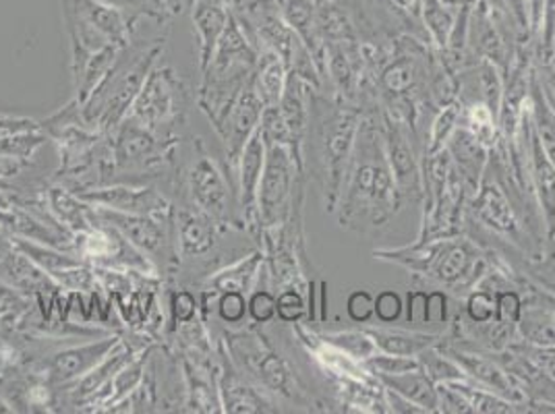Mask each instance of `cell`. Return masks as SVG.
<instances>
[{
  "label": "cell",
  "instance_id": "cell-1",
  "mask_svg": "<svg viewBox=\"0 0 555 414\" xmlns=\"http://www.w3.org/2000/svg\"><path fill=\"white\" fill-rule=\"evenodd\" d=\"M402 207L384 143L379 108H367L361 118L348 160L336 216L343 229L371 236L384 231Z\"/></svg>",
  "mask_w": 555,
  "mask_h": 414
},
{
  "label": "cell",
  "instance_id": "cell-2",
  "mask_svg": "<svg viewBox=\"0 0 555 414\" xmlns=\"http://www.w3.org/2000/svg\"><path fill=\"white\" fill-rule=\"evenodd\" d=\"M365 108L324 90L309 92V122L305 138V164L313 161L322 184L324 206L336 211L348 160L359 133Z\"/></svg>",
  "mask_w": 555,
  "mask_h": 414
},
{
  "label": "cell",
  "instance_id": "cell-3",
  "mask_svg": "<svg viewBox=\"0 0 555 414\" xmlns=\"http://www.w3.org/2000/svg\"><path fill=\"white\" fill-rule=\"evenodd\" d=\"M375 259L404 268L416 282L456 297L468 295L491 268V254L470 236H440L416 241L413 247L375 251Z\"/></svg>",
  "mask_w": 555,
  "mask_h": 414
},
{
  "label": "cell",
  "instance_id": "cell-4",
  "mask_svg": "<svg viewBox=\"0 0 555 414\" xmlns=\"http://www.w3.org/2000/svg\"><path fill=\"white\" fill-rule=\"evenodd\" d=\"M222 346L229 352L234 367L245 373L254 384L268 391L278 404L291 411H320L324 406L311 396L295 363L278 350L270 336L257 327L227 332Z\"/></svg>",
  "mask_w": 555,
  "mask_h": 414
},
{
  "label": "cell",
  "instance_id": "cell-5",
  "mask_svg": "<svg viewBox=\"0 0 555 414\" xmlns=\"http://www.w3.org/2000/svg\"><path fill=\"white\" fill-rule=\"evenodd\" d=\"M257 61L259 50L232 13L231 24L222 34L208 67L202 70V86L197 95V104L202 113L208 116L216 133L243 88L251 81Z\"/></svg>",
  "mask_w": 555,
  "mask_h": 414
},
{
  "label": "cell",
  "instance_id": "cell-6",
  "mask_svg": "<svg viewBox=\"0 0 555 414\" xmlns=\"http://www.w3.org/2000/svg\"><path fill=\"white\" fill-rule=\"evenodd\" d=\"M164 44L166 38H158L156 42L133 52L131 61L127 59L129 47L125 48L115 67L93 90L88 102L79 106L83 120L104 135H111L129 115L150 70L160 63Z\"/></svg>",
  "mask_w": 555,
  "mask_h": 414
},
{
  "label": "cell",
  "instance_id": "cell-7",
  "mask_svg": "<svg viewBox=\"0 0 555 414\" xmlns=\"http://www.w3.org/2000/svg\"><path fill=\"white\" fill-rule=\"evenodd\" d=\"M183 179V191L189 204L206 211L209 218H214L227 231H245L229 164L216 160L202 139H195L193 143V156L186 164Z\"/></svg>",
  "mask_w": 555,
  "mask_h": 414
},
{
  "label": "cell",
  "instance_id": "cell-8",
  "mask_svg": "<svg viewBox=\"0 0 555 414\" xmlns=\"http://www.w3.org/2000/svg\"><path fill=\"white\" fill-rule=\"evenodd\" d=\"M302 177L291 147L266 141V166L257 193V220L261 232H276L286 227L295 207L302 204Z\"/></svg>",
  "mask_w": 555,
  "mask_h": 414
},
{
  "label": "cell",
  "instance_id": "cell-9",
  "mask_svg": "<svg viewBox=\"0 0 555 414\" xmlns=\"http://www.w3.org/2000/svg\"><path fill=\"white\" fill-rule=\"evenodd\" d=\"M127 118L160 138L175 139L172 129L185 120V88L177 70L160 63L150 70Z\"/></svg>",
  "mask_w": 555,
  "mask_h": 414
},
{
  "label": "cell",
  "instance_id": "cell-10",
  "mask_svg": "<svg viewBox=\"0 0 555 414\" xmlns=\"http://www.w3.org/2000/svg\"><path fill=\"white\" fill-rule=\"evenodd\" d=\"M88 216L92 222L106 224L115 229L120 236H125L139 254L145 255L158 268V272L168 270L170 266H179L172 236V220L141 214H125L98 206H90Z\"/></svg>",
  "mask_w": 555,
  "mask_h": 414
},
{
  "label": "cell",
  "instance_id": "cell-11",
  "mask_svg": "<svg viewBox=\"0 0 555 414\" xmlns=\"http://www.w3.org/2000/svg\"><path fill=\"white\" fill-rule=\"evenodd\" d=\"M382 129H384V143L388 152V161L392 168L393 181L398 186L402 206L404 204H416L423 199V154H421V141L416 139L413 129L393 118V116L382 113Z\"/></svg>",
  "mask_w": 555,
  "mask_h": 414
},
{
  "label": "cell",
  "instance_id": "cell-12",
  "mask_svg": "<svg viewBox=\"0 0 555 414\" xmlns=\"http://www.w3.org/2000/svg\"><path fill=\"white\" fill-rule=\"evenodd\" d=\"M111 139L115 172H143L163 166L164 161L172 160V141H177L160 138L131 118H125L111 133Z\"/></svg>",
  "mask_w": 555,
  "mask_h": 414
},
{
  "label": "cell",
  "instance_id": "cell-13",
  "mask_svg": "<svg viewBox=\"0 0 555 414\" xmlns=\"http://www.w3.org/2000/svg\"><path fill=\"white\" fill-rule=\"evenodd\" d=\"M218 393L224 413L255 414L282 413L276 400L254 384L234 363L220 342V365H218Z\"/></svg>",
  "mask_w": 555,
  "mask_h": 414
},
{
  "label": "cell",
  "instance_id": "cell-14",
  "mask_svg": "<svg viewBox=\"0 0 555 414\" xmlns=\"http://www.w3.org/2000/svg\"><path fill=\"white\" fill-rule=\"evenodd\" d=\"M263 111H266V104L259 98V93L255 92L254 81H249L236 98V102L232 104L231 113L224 118L222 127L218 129V138L224 143V154H227L232 181L236 179V166L247 141L254 138L255 131L261 125Z\"/></svg>",
  "mask_w": 555,
  "mask_h": 414
},
{
  "label": "cell",
  "instance_id": "cell-15",
  "mask_svg": "<svg viewBox=\"0 0 555 414\" xmlns=\"http://www.w3.org/2000/svg\"><path fill=\"white\" fill-rule=\"evenodd\" d=\"M81 202L90 206L106 207L125 214H141L154 216L163 220H172L175 206L164 197L160 191L152 186H129V184H113L100 189H86L77 193Z\"/></svg>",
  "mask_w": 555,
  "mask_h": 414
},
{
  "label": "cell",
  "instance_id": "cell-16",
  "mask_svg": "<svg viewBox=\"0 0 555 414\" xmlns=\"http://www.w3.org/2000/svg\"><path fill=\"white\" fill-rule=\"evenodd\" d=\"M227 231L222 229L214 218H209L206 211L199 207L183 202L172 211V236H175V249L181 261L202 259L216 247L220 234Z\"/></svg>",
  "mask_w": 555,
  "mask_h": 414
},
{
  "label": "cell",
  "instance_id": "cell-17",
  "mask_svg": "<svg viewBox=\"0 0 555 414\" xmlns=\"http://www.w3.org/2000/svg\"><path fill=\"white\" fill-rule=\"evenodd\" d=\"M522 141L529 156V172H531L532 193L537 204L541 206V216L545 222L547 241L555 238V166L545 154L541 141L532 129L531 113L525 111L522 116Z\"/></svg>",
  "mask_w": 555,
  "mask_h": 414
},
{
  "label": "cell",
  "instance_id": "cell-18",
  "mask_svg": "<svg viewBox=\"0 0 555 414\" xmlns=\"http://www.w3.org/2000/svg\"><path fill=\"white\" fill-rule=\"evenodd\" d=\"M122 340L111 336L90 345L70 346L42 363V375L52 386H69L98 367Z\"/></svg>",
  "mask_w": 555,
  "mask_h": 414
},
{
  "label": "cell",
  "instance_id": "cell-19",
  "mask_svg": "<svg viewBox=\"0 0 555 414\" xmlns=\"http://www.w3.org/2000/svg\"><path fill=\"white\" fill-rule=\"evenodd\" d=\"M263 166H266V139L261 135V129H257L241 154V160L236 166V179H234L245 231L254 234H259L257 193H259Z\"/></svg>",
  "mask_w": 555,
  "mask_h": 414
},
{
  "label": "cell",
  "instance_id": "cell-20",
  "mask_svg": "<svg viewBox=\"0 0 555 414\" xmlns=\"http://www.w3.org/2000/svg\"><path fill=\"white\" fill-rule=\"evenodd\" d=\"M234 0H191V22L197 38L199 70L208 67L216 47L231 24Z\"/></svg>",
  "mask_w": 555,
  "mask_h": 414
},
{
  "label": "cell",
  "instance_id": "cell-21",
  "mask_svg": "<svg viewBox=\"0 0 555 414\" xmlns=\"http://www.w3.org/2000/svg\"><path fill=\"white\" fill-rule=\"evenodd\" d=\"M518 336L529 345L555 346V311L532 295L529 282H527V293L522 297Z\"/></svg>",
  "mask_w": 555,
  "mask_h": 414
},
{
  "label": "cell",
  "instance_id": "cell-22",
  "mask_svg": "<svg viewBox=\"0 0 555 414\" xmlns=\"http://www.w3.org/2000/svg\"><path fill=\"white\" fill-rule=\"evenodd\" d=\"M384 388L393 390L406 400L415 402L425 413H440V396L436 381L423 371V367L398 375H382L377 377Z\"/></svg>",
  "mask_w": 555,
  "mask_h": 414
},
{
  "label": "cell",
  "instance_id": "cell-23",
  "mask_svg": "<svg viewBox=\"0 0 555 414\" xmlns=\"http://www.w3.org/2000/svg\"><path fill=\"white\" fill-rule=\"evenodd\" d=\"M365 329L379 352L400 354V357H418L423 350L440 345L443 338V334L398 329V327H388L384 323L377 327H365Z\"/></svg>",
  "mask_w": 555,
  "mask_h": 414
},
{
  "label": "cell",
  "instance_id": "cell-24",
  "mask_svg": "<svg viewBox=\"0 0 555 414\" xmlns=\"http://www.w3.org/2000/svg\"><path fill=\"white\" fill-rule=\"evenodd\" d=\"M286 75H288V67L276 52L272 50L259 52V61H257L251 81H254L255 92L259 93L266 106H278L284 92Z\"/></svg>",
  "mask_w": 555,
  "mask_h": 414
},
{
  "label": "cell",
  "instance_id": "cell-25",
  "mask_svg": "<svg viewBox=\"0 0 555 414\" xmlns=\"http://www.w3.org/2000/svg\"><path fill=\"white\" fill-rule=\"evenodd\" d=\"M48 206L50 211L70 231L81 232L92 227L88 209L90 206L79 199V195H73L67 189L54 186L48 191Z\"/></svg>",
  "mask_w": 555,
  "mask_h": 414
},
{
  "label": "cell",
  "instance_id": "cell-26",
  "mask_svg": "<svg viewBox=\"0 0 555 414\" xmlns=\"http://www.w3.org/2000/svg\"><path fill=\"white\" fill-rule=\"evenodd\" d=\"M416 359H418L423 371L436 381V386H438V384H448V381H463V379H468L463 368L459 367V365L441 350L440 345L431 346V348L423 350Z\"/></svg>",
  "mask_w": 555,
  "mask_h": 414
},
{
  "label": "cell",
  "instance_id": "cell-27",
  "mask_svg": "<svg viewBox=\"0 0 555 414\" xmlns=\"http://www.w3.org/2000/svg\"><path fill=\"white\" fill-rule=\"evenodd\" d=\"M322 340L327 345L347 352L348 357L357 361H367L373 354H377V346L373 342L367 329H348V332H334V334H322Z\"/></svg>",
  "mask_w": 555,
  "mask_h": 414
},
{
  "label": "cell",
  "instance_id": "cell-28",
  "mask_svg": "<svg viewBox=\"0 0 555 414\" xmlns=\"http://www.w3.org/2000/svg\"><path fill=\"white\" fill-rule=\"evenodd\" d=\"M498 311V300H495V290L475 286L468 293L466 299V320L470 323H487L495 320Z\"/></svg>",
  "mask_w": 555,
  "mask_h": 414
},
{
  "label": "cell",
  "instance_id": "cell-29",
  "mask_svg": "<svg viewBox=\"0 0 555 414\" xmlns=\"http://www.w3.org/2000/svg\"><path fill=\"white\" fill-rule=\"evenodd\" d=\"M218 318L227 325H241L245 322L249 309H247V295L241 290H227L220 293L216 300Z\"/></svg>",
  "mask_w": 555,
  "mask_h": 414
},
{
  "label": "cell",
  "instance_id": "cell-30",
  "mask_svg": "<svg viewBox=\"0 0 555 414\" xmlns=\"http://www.w3.org/2000/svg\"><path fill=\"white\" fill-rule=\"evenodd\" d=\"M247 309L255 325H266L278 318L276 295L270 288H254L247 299Z\"/></svg>",
  "mask_w": 555,
  "mask_h": 414
},
{
  "label": "cell",
  "instance_id": "cell-31",
  "mask_svg": "<svg viewBox=\"0 0 555 414\" xmlns=\"http://www.w3.org/2000/svg\"><path fill=\"white\" fill-rule=\"evenodd\" d=\"M278 320L284 323L301 322L307 305L299 288H284L276 295Z\"/></svg>",
  "mask_w": 555,
  "mask_h": 414
},
{
  "label": "cell",
  "instance_id": "cell-32",
  "mask_svg": "<svg viewBox=\"0 0 555 414\" xmlns=\"http://www.w3.org/2000/svg\"><path fill=\"white\" fill-rule=\"evenodd\" d=\"M106 4H113L116 9L133 15V17H156V20H168V11L164 9L160 0H100Z\"/></svg>",
  "mask_w": 555,
  "mask_h": 414
},
{
  "label": "cell",
  "instance_id": "cell-33",
  "mask_svg": "<svg viewBox=\"0 0 555 414\" xmlns=\"http://www.w3.org/2000/svg\"><path fill=\"white\" fill-rule=\"evenodd\" d=\"M170 311H172V323L175 327H185L189 323L195 322L197 318V300L189 290H177L170 299Z\"/></svg>",
  "mask_w": 555,
  "mask_h": 414
},
{
  "label": "cell",
  "instance_id": "cell-34",
  "mask_svg": "<svg viewBox=\"0 0 555 414\" xmlns=\"http://www.w3.org/2000/svg\"><path fill=\"white\" fill-rule=\"evenodd\" d=\"M347 313L350 322L370 323L375 318V297L370 290H354L347 299Z\"/></svg>",
  "mask_w": 555,
  "mask_h": 414
},
{
  "label": "cell",
  "instance_id": "cell-35",
  "mask_svg": "<svg viewBox=\"0 0 555 414\" xmlns=\"http://www.w3.org/2000/svg\"><path fill=\"white\" fill-rule=\"evenodd\" d=\"M402 309H404L402 299L393 290H384L375 297V318H377V322L384 323V325L398 322L400 315H402Z\"/></svg>",
  "mask_w": 555,
  "mask_h": 414
},
{
  "label": "cell",
  "instance_id": "cell-36",
  "mask_svg": "<svg viewBox=\"0 0 555 414\" xmlns=\"http://www.w3.org/2000/svg\"><path fill=\"white\" fill-rule=\"evenodd\" d=\"M448 322V293L434 290L427 295L425 305V323Z\"/></svg>",
  "mask_w": 555,
  "mask_h": 414
}]
</instances>
